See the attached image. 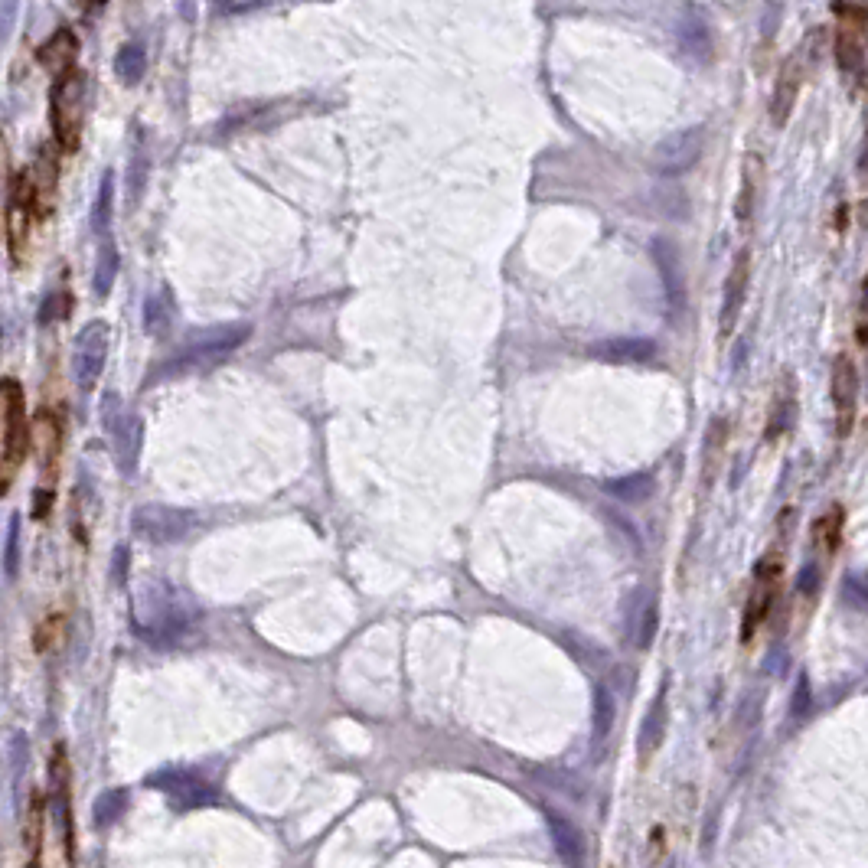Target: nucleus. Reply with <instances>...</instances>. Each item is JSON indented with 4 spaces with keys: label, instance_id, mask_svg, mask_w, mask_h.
I'll list each match as a JSON object with an SVG mask.
<instances>
[{
    "label": "nucleus",
    "instance_id": "f257e3e1",
    "mask_svg": "<svg viewBox=\"0 0 868 868\" xmlns=\"http://www.w3.org/2000/svg\"><path fill=\"white\" fill-rule=\"evenodd\" d=\"M43 839L49 842V865L72 868L76 865V833H72V803H69V767L62 748L53 754V771H49V797L43 803V826H40V852Z\"/></svg>",
    "mask_w": 868,
    "mask_h": 868
},
{
    "label": "nucleus",
    "instance_id": "f03ea898",
    "mask_svg": "<svg viewBox=\"0 0 868 868\" xmlns=\"http://www.w3.org/2000/svg\"><path fill=\"white\" fill-rule=\"evenodd\" d=\"M30 451V421L23 389L14 379H0V496H4Z\"/></svg>",
    "mask_w": 868,
    "mask_h": 868
},
{
    "label": "nucleus",
    "instance_id": "7ed1b4c3",
    "mask_svg": "<svg viewBox=\"0 0 868 868\" xmlns=\"http://www.w3.org/2000/svg\"><path fill=\"white\" fill-rule=\"evenodd\" d=\"M248 333H252L248 324H222V327L196 333V337L186 343L177 356L167 359L164 376H180V372H193V369H206V366L222 363L232 350H239Z\"/></svg>",
    "mask_w": 868,
    "mask_h": 868
},
{
    "label": "nucleus",
    "instance_id": "20e7f679",
    "mask_svg": "<svg viewBox=\"0 0 868 868\" xmlns=\"http://www.w3.org/2000/svg\"><path fill=\"white\" fill-rule=\"evenodd\" d=\"M85 115V72L69 69L53 89V128L66 151H76Z\"/></svg>",
    "mask_w": 868,
    "mask_h": 868
},
{
    "label": "nucleus",
    "instance_id": "39448f33",
    "mask_svg": "<svg viewBox=\"0 0 868 868\" xmlns=\"http://www.w3.org/2000/svg\"><path fill=\"white\" fill-rule=\"evenodd\" d=\"M108 324L102 320H92L85 324L72 346V376H76L79 392H92L95 382L102 379L105 359H108Z\"/></svg>",
    "mask_w": 868,
    "mask_h": 868
},
{
    "label": "nucleus",
    "instance_id": "423d86ee",
    "mask_svg": "<svg viewBox=\"0 0 868 868\" xmlns=\"http://www.w3.org/2000/svg\"><path fill=\"white\" fill-rule=\"evenodd\" d=\"M102 421H105V434L115 444V461L121 467V474H131L138 467V451H141V421L121 412L118 395H108L102 405Z\"/></svg>",
    "mask_w": 868,
    "mask_h": 868
},
{
    "label": "nucleus",
    "instance_id": "0eeeda50",
    "mask_svg": "<svg viewBox=\"0 0 868 868\" xmlns=\"http://www.w3.org/2000/svg\"><path fill=\"white\" fill-rule=\"evenodd\" d=\"M868 56V14H839L836 30V59L849 79L862 85Z\"/></svg>",
    "mask_w": 868,
    "mask_h": 868
},
{
    "label": "nucleus",
    "instance_id": "6e6552de",
    "mask_svg": "<svg viewBox=\"0 0 868 868\" xmlns=\"http://www.w3.org/2000/svg\"><path fill=\"white\" fill-rule=\"evenodd\" d=\"M748 281H751V252L741 248L735 255V265H731L728 278H725V291H722V310H718V340H728L735 333L744 301H748Z\"/></svg>",
    "mask_w": 868,
    "mask_h": 868
},
{
    "label": "nucleus",
    "instance_id": "1a4fd4ad",
    "mask_svg": "<svg viewBox=\"0 0 868 868\" xmlns=\"http://www.w3.org/2000/svg\"><path fill=\"white\" fill-rule=\"evenodd\" d=\"M702 147H705V131L702 128H686L679 134H669L666 141H660L653 147V167L660 170L663 177L686 173L699 160Z\"/></svg>",
    "mask_w": 868,
    "mask_h": 868
},
{
    "label": "nucleus",
    "instance_id": "9d476101",
    "mask_svg": "<svg viewBox=\"0 0 868 868\" xmlns=\"http://www.w3.org/2000/svg\"><path fill=\"white\" fill-rule=\"evenodd\" d=\"M803 76H806V49H797L793 56L784 59V66L777 72V85L771 95V121L774 128H784L793 115V105H797L800 89H803Z\"/></svg>",
    "mask_w": 868,
    "mask_h": 868
},
{
    "label": "nucleus",
    "instance_id": "9b49d317",
    "mask_svg": "<svg viewBox=\"0 0 868 868\" xmlns=\"http://www.w3.org/2000/svg\"><path fill=\"white\" fill-rule=\"evenodd\" d=\"M190 513L183 510H173V506H141L138 513H134V529L141 532L144 539L151 542H173L190 532Z\"/></svg>",
    "mask_w": 868,
    "mask_h": 868
},
{
    "label": "nucleus",
    "instance_id": "f8f14e48",
    "mask_svg": "<svg viewBox=\"0 0 868 868\" xmlns=\"http://www.w3.org/2000/svg\"><path fill=\"white\" fill-rule=\"evenodd\" d=\"M855 402H859V376L849 356L833 363V405H836V434L849 438L855 428Z\"/></svg>",
    "mask_w": 868,
    "mask_h": 868
},
{
    "label": "nucleus",
    "instance_id": "ddd939ff",
    "mask_svg": "<svg viewBox=\"0 0 868 868\" xmlns=\"http://www.w3.org/2000/svg\"><path fill=\"white\" fill-rule=\"evenodd\" d=\"M653 258H656V268H660V278H663L666 304L673 307V314L679 317L682 307H686V275H682V258L669 239L653 242Z\"/></svg>",
    "mask_w": 868,
    "mask_h": 868
},
{
    "label": "nucleus",
    "instance_id": "4468645a",
    "mask_svg": "<svg viewBox=\"0 0 868 868\" xmlns=\"http://www.w3.org/2000/svg\"><path fill=\"white\" fill-rule=\"evenodd\" d=\"M666 722H669V686L663 682L656 699L650 702L647 718H643V725H640V741H637L640 764H647L653 754L660 751V744L666 738Z\"/></svg>",
    "mask_w": 868,
    "mask_h": 868
},
{
    "label": "nucleus",
    "instance_id": "2eb2a0df",
    "mask_svg": "<svg viewBox=\"0 0 868 868\" xmlns=\"http://www.w3.org/2000/svg\"><path fill=\"white\" fill-rule=\"evenodd\" d=\"M151 784H157L177 806H203L216 797L213 787L186 771H164V774H157Z\"/></svg>",
    "mask_w": 868,
    "mask_h": 868
},
{
    "label": "nucleus",
    "instance_id": "dca6fc26",
    "mask_svg": "<svg viewBox=\"0 0 868 868\" xmlns=\"http://www.w3.org/2000/svg\"><path fill=\"white\" fill-rule=\"evenodd\" d=\"M761 186H764V157L758 151H751L744 157V167H741V193H738V222H748L754 219V209H758V196H761Z\"/></svg>",
    "mask_w": 868,
    "mask_h": 868
},
{
    "label": "nucleus",
    "instance_id": "f3484780",
    "mask_svg": "<svg viewBox=\"0 0 868 868\" xmlns=\"http://www.w3.org/2000/svg\"><path fill=\"white\" fill-rule=\"evenodd\" d=\"M653 353L656 346L640 337H617L591 346V356H598L601 363H647Z\"/></svg>",
    "mask_w": 868,
    "mask_h": 868
},
{
    "label": "nucleus",
    "instance_id": "a211bd4d",
    "mask_svg": "<svg viewBox=\"0 0 868 868\" xmlns=\"http://www.w3.org/2000/svg\"><path fill=\"white\" fill-rule=\"evenodd\" d=\"M549 829H552L555 849L568 862V868H585V836L578 833V826L572 820H565L562 813L549 810Z\"/></svg>",
    "mask_w": 868,
    "mask_h": 868
},
{
    "label": "nucleus",
    "instance_id": "6ab92c4d",
    "mask_svg": "<svg viewBox=\"0 0 868 868\" xmlns=\"http://www.w3.org/2000/svg\"><path fill=\"white\" fill-rule=\"evenodd\" d=\"M793 389H797V386H793V376L780 379L774 405H771V418H767V431H764L767 441H777L780 434L793 425V415H797V392H793Z\"/></svg>",
    "mask_w": 868,
    "mask_h": 868
},
{
    "label": "nucleus",
    "instance_id": "aec40b11",
    "mask_svg": "<svg viewBox=\"0 0 868 868\" xmlns=\"http://www.w3.org/2000/svg\"><path fill=\"white\" fill-rule=\"evenodd\" d=\"M40 59L53 76H66V72L72 69V59H76V40H72V33L59 30L53 40L43 46Z\"/></svg>",
    "mask_w": 868,
    "mask_h": 868
},
{
    "label": "nucleus",
    "instance_id": "412c9836",
    "mask_svg": "<svg viewBox=\"0 0 868 868\" xmlns=\"http://www.w3.org/2000/svg\"><path fill=\"white\" fill-rule=\"evenodd\" d=\"M170 320H173V301L167 291H157L147 297L144 304V327L151 337H164V333L170 330Z\"/></svg>",
    "mask_w": 868,
    "mask_h": 868
},
{
    "label": "nucleus",
    "instance_id": "4be33fe9",
    "mask_svg": "<svg viewBox=\"0 0 868 868\" xmlns=\"http://www.w3.org/2000/svg\"><path fill=\"white\" fill-rule=\"evenodd\" d=\"M147 167H151V154H147L144 134H138V144H134L131 160H128V200L141 203L144 186H147Z\"/></svg>",
    "mask_w": 868,
    "mask_h": 868
},
{
    "label": "nucleus",
    "instance_id": "5701e85b",
    "mask_svg": "<svg viewBox=\"0 0 868 868\" xmlns=\"http://www.w3.org/2000/svg\"><path fill=\"white\" fill-rule=\"evenodd\" d=\"M144 69H147L144 46L128 43V46H121V49H118V56H115V72H118V79H121L124 85L141 82V79H144Z\"/></svg>",
    "mask_w": 868,
    "mask_h": 868
},
{
    "label": "nucleus",
    "instance_id": "b1692460",
    "mask_svg": "<svg viewBox=\"0 0 868 868\" xmlns=\"http://www.w3.org/2000/svg\"><path fill=\"white\" fill-rule=\"evenodd\" d=\"M111 200H115V177H111V170H108L102 177V186H98L95 206H92V229L102 235V239L111 229Z\"/></svg>",
    "mask_w": 868,
    "mask_h": 868
},
{
    "label": "nucleus",
    "instance_id": "393cba45",
    "mask_svg": "<svg viewBox=\"0 0 868 868\" xmlns=\"http://www.w3.org/2000/svg\"><path fill=\"white\" fill-rule=\"evenodd\" d=\"M115 278H118V248L108 239V242H102V252H98V265H95V278H92L95 294L105 297L111 291V284H115Z\"/></svg>",
    "mask_w": 868,
    "mask_h": 868
},
{
    "label": "nucleus",
    "instance_id": "a878e982",
    "mask_svg": "<svg viewBox=\"0 0 868 868\" xmlns=\"http://www.w3.org/2000/svg\"><path fill=\"white\" fill-rule=\"evenodd\" d=\"M656 627H660V611H656V601H647L640 607L637 614V624L630 627V640H634V647H650L653 637H656Z\"/></svg>",
    "mask_w": 868,
    "mask_h": 868
},
{
    "label": "nucleus",
    "instance_id": "bb28decb",
    "mask_svg": "<svg viewBox=\"0 0 868 868\" xmlns=\"http://www.w3.org/2000/svg\"><path fill=\"white\" fill-rule=\"evenodd\" d=\"M124 810H128V793H124V790H105L102 797L95 800V823L98 826L115 823Z\"/></svg>",
    "mask_w": 868,
    "mask_h": 868
},
{
    "label": "nucleus",
    "instance_id": "cd10ccee",
    "mask_svg": "<svg viewBox=\"0 0 868 868\" xmlns=\"http://www.w3.org/2000/svg\"><path fill=\"white\" fill-rule=\"evenodd\" d=\"M614 728V696L604 686L594 689V735L607 738V731Z\"/></svg>",
    "mask_w": 868,
    "mask_h": 868
},
{
    "label": "nucleus",
    "instance_id": "c85d7f7f",
    "mask_svg": "<svg viewBox=\"0 0 868 868\" xmlns=\"http://www.w3.org/2000/svg\"><path fill=\"white\" fill-rule=\"evenodd\" d=\"M839 526H842V510L833 506L826 516L816 519V542L826 545V552H833V545L839 542Z\"/></svg>",
    "mask_w": 868,
    "mask_h": 868
},
{
    "label": "nucleus",
    "instance_id": "c756f323",
    "mask_svg": "<svg viewBox=\"0 0 868 868\" xmlns=\"http://www.w3.org/2000/svg\"><path fill=\"white\" fill-rule=\"evenodd\" d=\"M653 490V480L650 477H630V480H617L611 483V493L624 496V500H643Z\"/></svg>",
    "mask_w": 868,
    "mask_h": 868
},
{
    "label": "nucleus",
    "instance_id": "7c9ffc66",
    "mask_svg": "<svg viewBox=\"0 0 868 868\" xmlns=\"http://www.w3.org/2000/svg\"><path fill=\"white\" fill-rule=\"evenodd\" d=\"M17 10H20V0H0V46H4L10 40V33H14Z\"/></svg>",
    "mask_w": 868,
    "mask_h": 868
},
{
    "label": "nucleus",
    "instance_id": "2f4dec72",
    "mask_svg": "<svg viewBox=\"0 0 868 868\" xmlns=\"http://www.w3.org/2000/svg\"><path fill=\"white\" fill-rule=\"evenodd\" d=\"M17 542H20V516L10 519V529H7V555H4V562H7V575L10 578L17 575Z\"/></svg>",
    "mask_w": 868,
    "mask_h": 868
},
{
    "label": "nucleus",
    "instance_id": "473e14b6",
    "mask_svg": "<svg viewBox=\"0 0 868 868\" xmlns=\"http://www.w3.org/2000/svg\"><path fill=\"white\" fill-rule=\"evenodd\" d=\"M839 14H868V0H836Z\"/></svg>",
    "mask_w": 868,
    "mask_h": 868
},
{
    "label": "nucleus",
    "instance_id": "72a5a7b5",
    "mask_svg": "<svg viewBox=\"0 0 868 868\" xmlns=\"http://www.w3.org/2000/svg\"><path fill=\"white\" fill-rule=\"evenodd\" d=\"M4 190H7V144L0 138V206H4Z\"/></svg>",
    "mask_w": 868,
    "mask_h": 868
}]
</instances>
